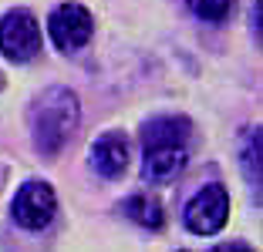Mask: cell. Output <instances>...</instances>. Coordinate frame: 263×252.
Instances as JSON below:
<instances>
[{
	"label": "cell",
	"mask_w": 263,
	"mask_h": 252,
	"mask_svg": "<svg viewBox=\"0 0 263 252\" xmlns=\"http://www.w3.org/2000/svg\"><path fill=\"white\" fill-rule=\"evenodd\" d=\"M81 124V104L71 88H47L31 108L34 148L44 158H54Z\"/></svg>",
	"instance_id": "6da1fadb"
},
{
	"label": "cell",
	"mask_w": 263,
	"mask_h": 252,
	"mask_svg": "<svg viewBox=\"0 0 263 252\" xmlns=\"http://www.w3.org/2000/svg\"><path fill=\"white\" fill-rule=\"evenodd\" d=\"M0 54L14 64H27L41 54V27L31 10H10L0 17Z\"/></svg>",
	"instance_id": "7a4b0ae2"
},
{
	"label": "cell",
	"mask_w": 263,
	"mask_h": 252,
	"mask_svg": "<svg viewBox=\"0 0 263 252\" xmlns=\"http://www.w3.org/2000/svg\"><path fill=\"white\" fill-rule=\"evenodd\" d=\"M230 219V192L223 185H206L186 205V229L196 236H216Z\"/></svg>",
	"instance_id": "3957f363"
},
{
	"label": "cell",
	"mask_w": 263,
	"mask_h": 252,
	"mask_svg": "<svg viewBox=\"0 0 263 252\" xmlns=\"http://www.w3.org/2000/svg\"><path fill=\"white\" fill-rule=\"evenodd\" d=\"M54 212H58V195L47 182H24L14 195V205H10L14 222L31 232H41L54 219Z\"/></svg>",
	"instance_id": "277c9868"
},
{
	"label": "cell",
	"mask_w": 263,
	"mask_h": 252,
	"mask_svg": "<svg viewBox=\"0 0 263 252\" xmlns=\"http://www.w3.org/2000/svg\"><path fill=\"white\" fill-rule=\"evenodd\" d=\"M47 31H51V37H54L58 51H81V47L91 40L95 34V17L88 7H81V4H61V7L51 10V17H47Z\"/></svg>",
	"instance_id": "5b68a950"
},
{
	"label": "cell",
	"mask_w": 263,
	"mask_h": 252,
	"mask_svg": "<svg viewBox=\"0 0 263 252\" xmlns=\"http://www.w3.org/2000/svg\"><path fill=\"white\" fill-rule=\"evenodd\" d=\"M186 161H189L186 145H179V141H155V145H145L142 175H145L152 185H165L176 175H182Z\"/></svg>",
	"instance_id": "8992f818"
},
{
	"label": "cell",
	"mask_w": 263,
	"mask_h": 252,
	"mask_svg": "<svg viewBox=\"0 0 263 252\" xmlns=\"http://www.w3.org/2000/svg\"><path fill=\"white\" fill-rule=\"evenodd\" d=\"M91 165L101 178H122L125 168H128V141L118 131L101 135L91 145Z\"/></svg>",
	"instance_id": "52a82bcc"
},
{
	"label": "cell",
	"mask_w": 263,
	"mask_h": 252,
	"mask_svg": "<svg viewBox=\"0 0 263 252\" xmlns=\"http://www.w3.org/2000/svg\"><path fill=\"white\" fill-rule=\"evenodd\" d=\"M122 215H128L135 225L142 229H162L165 225V212H162V202L155 199V195H132V199L122 202Z\"/></svg>",
	"instance_id": "ba28073f"
},
{
	"label": "cell",
	"mask_w": 263,
	"mask_h": 252,
	"mask_svg": "<svg viewBox=\"0 0 263 252\" xmlns=\"http://www.w3.org/2000/svg\"><path fill=\"white\" fill-rule=\"evenodd\" d=\"M189 131H193V124L186 118H155V121L145 124L142 141L145 145H155V141H179V145H186Z\"/></svg>",
	"instance_id": "9c48e42d"
},
{
	"label": "cell",
	"mask_w": 263,
	"mask_h": 252,
	"mask_svg": "<svg viewBox=\"0 0 263 252\" xmlns=\"http://www.w3.org/2000/svg\"><path fill=\"white\" fill-rule=\"evenodd\" d=\"M243 175H247V182L253 185V188H260V128H250L247 135H243Z\"/></svg>",
	"instance_id": "30bf717a"
},
{
	"label": "cell",
	"mask_w": 263,
	"mask_h": 252,
	"mask_svg": "<svg viewBox=\"0 0 263 252\" xmlns=\"http://www.w3.org/2000/svg\"><path fill=\"white\" fill-rule=\"evenodd\" d=\"M186 4L196 17L206 20V24H223L226 17L236 10V0H186Z\"/></svg>",
	"instance_id": "8fae6325"
},
{
	"label": "cell",
	"mask_w": 263,
	"mask_h": 252,
	"mask_svg": "<svg viewBox=\"0 0 263 252\" xmlns=\"http://www.w3.org/2000/svg\"><path fill=\"white\" fill-rule=\"evenodd\" d=\"M209 252H256V249L247 242H223V245H213Z\"/></svg>",
	"instance_id": "7c38bea8"
}]
</instances>
